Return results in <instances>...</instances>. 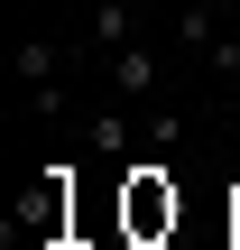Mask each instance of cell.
<instances>
[{"label": "cell", "instance_id": "1", "mask_svg": "<svg viewBox=\"0 0 240 250\" xmlns=\"http://www.w3.org/2000/svg\"><path fill=\"white\" fill-rule=\"evenodd\" d=\"M18 83H28V111L37 121H65L74 102H65V56L46 46V37H18Z\"/></svg>", "mask_w": 240, "mask_h": 250}, {"label": "cell", "instance_id": "5", "mask_svg": "<svg viewBox=\"0 0 240 250\" xmlns=\"http://www.w3.org/2000/svg\"><path fill=\"white\" fill-rule=\"evenodd\" d=\"M176 37H185V46L203 56V46L222 37V9H213V0H176Z\"/></svg>", "mask_w": 240, "mask_h": 250}, {"label": "cell", "instance_id": "7", "mask_svg": "<svg viewBox=\"0 0 240 250\" xmlns=\"http://www.w3.org/2000/svg\"><path fill=\"white\" fill-rule=\"evenodd\" d=\"M203 65H213V74H231V83H240V28H222V37L203 46Z\"/></svg>", "mask_w": 240, "mask_h": 250}, {"label": "cell", "instance_id": "4", "mask_svg": "<svg viewBox=\"0 0 240 250\" xmlns=\"http://www.w3.org/2000/svg\"><path fill=\"white\" fill-rule=\"evenodd\" d=\"M83 19H92V46H102V56H111V46H129V37H139V19H129V0H92V9H83Z\"/></svg>", "mask_w": 240, "mask_h": 250}, {"label": "cell", "instance_id": "8", "mask_svg": "<svg viewBox=\"0 0 240 250\" xmlns=\"http://www.w3.org/2000/svg\"><path fill=\"white\" fill-rule=\"evenodd\" d=\"M65 9H92V0H65Z\"/></svg>", "mask_w": 240, "mask_h": 250}, {"label": "cell", "instance_id": "6", "mask_svg": "<svg viewBox=\"0 0 240 250\" xmlns=\"http://www.w3.org/2000/svg\"><path fill=\"white\" fill-rule=\"evenodd\" d=\"M92 158H129V111H92Z\"/></svg>", "mask_w": 240, "mask_h": 250}, {"label": "cell", "instance_id": "3", "mask_svg": "<svg viewBox=\"0 0 240 250\" xmlns=\"http://www.w3.org/2000/svg\"><path fill=\"white\" fill-rule=\"evenodd\" d=\"M129 223H139V232L176 223V186H166V167H139V176H129Z\"/></svg>", "mask_w": 240, "mask_h": 250}, {"label": "cell", "instance_id": "2", "mask_svg": "<svg viewBox=\"0 0 240 250\" xmlns=\"http://www.w3.org/2000/svg\"><path fill=\"white\" fill-rule=\"evenodd\" d=\"M157 83H166V65H157V46H148V37L111 46V93H120V102H157Z\"/></svg>", "mask_w": 240, "mask_h": 250}]
</instances>
